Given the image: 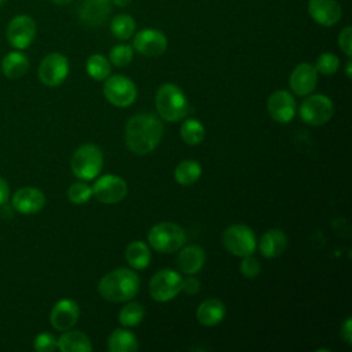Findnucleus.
<instances>
[{"label":"nucleus","instance_id":"nucleus-23","mask_svg":"<svg viewBox=\"0 0 352 352\" xmlns=\"http://www.w3.org/2000/svg\"><path fill=\"white\" fill-rule=\"evenodd\" d=\"M58 349L62 352H91L92 345L87 334L77 330H66L58 338Z\"/></svg>","mask_w":352,"mask_h":352},{"label":"nucleus","instance_id":"nucleus-22","mask_svg":"<svg viewBox=\"0 0 352 352\" xmlns=\"http://www.w3.org/2000/svg\"><path fill=\"white\" fill-rule=\"evenodd\" d=\"M226 316V305L217 298H208L197 308V319L202 326H216Z\"/></svg>","mask_w":352,"mask_h":352},{"label":"nucleus","instance_id":"nucleus-32","mask_svg":"<svg viewBox=\"0 0 352 352\" xmlns=\"http://www.w3.org/2000/svg\"><path fill=\"white\" fill-rule=\"evenodd\" d=\"M133 58V50L131 45L126 44H118L110 50L109 60L117 67H124L131 63Z\"/></svg>","mask_w":352,"mask_h":352},{"label":"nucleus","instance_id":"nucleus-43","mask_svg":"<svg viewBox=\"0 0 352 352\" xmlns=\"http://www.w3.org/2000/svg\"><path fill=\"white\" fill-rule=\"evenodd\" d=\"M52 3H55V4H58V6H65V4H69V3H72L73 0H51Z\"/></svg>","mask_w":352,"mask_h":352},{"label":"nucleus","instance_id":"nucleus-44","mask_svg":"<svg viewBox=\"0 0 352 352\" xmlns=\"http://www.w3.org/2000/svg\"><path fill=\"white\" fill-rule=\"evenodd\" d=\"M3 3H4V0H0V6H1V4H3Z\"/></svg>","mask_w":352,"mask_h":352},{"label":"nucleus","instance_id":"nucleus-39","mask_svg":"<svg viewBox=\"0 0 352 352\" xmlns=\"http://www.w3.org/2000/svg\"><path fill=\"white\" fill-rule=\"evenodd\" d=\"M341 337L348 345H351L352 342V318L351 316L346 318L341 326Z\"/></svg>","mask_w":352,"mask_h":352},{"label":"nucleus","instance_id":"nucleus-42","mask_svg":"<svg viewBox=\"0 0 352 352\" xmlns=\"http://www.w3.org/2000/svg\"><path fill=\"white\" fill-rule=\"evenodd\" d=\"M351 67H352V62L348 60L346 65H345V74H346L348 78H351Z\"/></svg>","mask_w":352,"mask_h":352},{"label":"nucleus","instance_id":"nucleus-1","mask_svg":"<svg viewBox=\"0 0 352 352\" xmlns=\"http://www.w3.org/2000/svg\"><path fill=\"white\" fill-rule=\"evenodd\" d=\"M164 126L160 118L143 113L132 116L125 126L126 147L136 155H144L153 151L161 142Z\"/></svg>","mask_w":352,"mask_h":352},{"label":"nucleus","instance_id":"nucleus-12","mask_svg":"<svg viewBox=\"0 0 352 352\" xmlns=\"http://www.w3.org/2000/svg\"><path fill=\"white\" fill-rule=\"evenodd\" d=\"M126 191L125 180L117 175L100 176L92 186V195L103 204H117L122 201Z\"/></svg>","mask_w":352,"mask_h":352},{"label":"nucleus","instance_id":"nucleus-31","mask_svg":"<svg viewBox=\"0 0 352 352\" xmlns=\"http://www.w3.org/2000/svg\"><path fill=\"white\" fill-rule=\"evenodd\" d=\"M143 316H144V307L139 302L132 301L121 308V311L118 312V322L124 327H133L143 320Z\"/></svg>","mask_w":352,"mask_h":352},{"label":"nucleus","instance_id":"nucleus-35","mask_svg":"<svg viewBox=\"0 0 352 352\" xmlns=\"http://www.w3.org/2000/svg\"><path fill=\"white\" fill-rule=\"evenodd\" d=\"M239 271L245 278H256L261 271L260 261L256 257H253L252 254L243 256L242 261L239 264Z\"/></svg>","mask_w":352,"mask_h":352},{"label":"nucleus","instance_id":"nucleus-9","mask_svg":"<svg viewBox=\"0 0 352 352\" xmlns=\"http://www.w3.org/2000/svg\"><path fill=\"white\" fill-rule=\"evenodd\" d=\"M334 104L331 99L322 94H315L302 100L300 117L308 125H323L333 117Z\"/></svg>","mask_w":352,"mask_h":352},{"label":"nucleus","instance_id":"nucleus-30","mask_svg":"<svg viewBox=\"0 0 352 352\" xmlns=\"http://www.w3.org/2000/svg\"><path fill=\"white\" fill-rule=\"evenodd\" d=\"M180 136L187 144L198 146L205 138V128L198 120L188 118L180 126Z\"/></svg>","mask_w":352,"mask_h":352},{"label":"nucleus","instance_id":"nucleus-28","mask_svg":"<svg viewBox=\"0 0 352 352\" xmlns=\"http://www.w3.org/2000/svg\"><path fill=\"white\" fill-rule=\"evenodd\" d=\"M85 70L89 74V77H92L94 80L103 81L110 76V72H111L110 60L100 54H94L87 59Z\"/></svg>","mask_w":352,"mask_h":352},{"label":"nucleus","instance_id":"nucleus-40","mask_svg":"<svg viewBox=\"0 0 352 352\" xmlns=\"http://www.w3.org/2000/svg\"><path fill=\"white\" fill-rule=\"evenodd\" d=\"M8 199V184L4 179L0 177V205L6 204Z\"/></svg>","mask_w":352,"mask_h":352},{"label":"nucleus","instance_id":"nucleus-25","mask_svg":"<svg viewBox=\"0 0 352 352\" xmlns=\"http://www.w3.org/2000/svg\"><path fill=\"white\" fill-rule=\"evenodd\" d=\"M107 349L110 352H136L139 342L136 336L126 329H116L107 340Z\"/></svg>","mask_w":352,"mask_h":352},{"label":"nucleus","instance_id":"nucleus-18","mask_svg":"<svg viewBox=\"0 0 352 352\" xmlns=\"http://www.w3.org/2000/svg\"><path fill=\"white\" fill-rule=\"evenodd\" d=\"M308 14L322 26H334L342 16L341 6L336 0H309Z\"/></svg>","mask_w":352,"mask_h":352},{"label":"nucleus","instance_id":"nucleus-16","mask_svg":"<svg viewBox=\"0 0 352 352\" xmlns=\"http://www.w3.org/2000/svg\"><path fill=\"white\" fill-rule=\"evenodd\" d=\"M12 208L22 214H34L45 205V195L36 187H22L15 191L11 199Z\"/></svg>","mask_w":352,"mask_h":352},{"label":"nucleus","instance_id":"nucleus-33","mask_svg":"<svg viewBox=\"0 0 352 352\" xmlns=\"http://www.w3.org/2000/svg\"><path fill=\"white\" fill-rule=\"evenodd\" d=\"M91 197H92V187H89L84 182L73 183L67 190L69 201L73 204H77V205L88 202L91 199Z\"/></svg>","mask_w":352,"mask_h":352},{"label":"nucleus","instance_id":"nucleus-3","mask_svg":"<svg viewBox=\"0 0 352 352\" xmlns=\"http://www.w3.org/2000/svg\"><path fill=\"white\" fill-rule=\"evenodd\" d=\"M155 107L162 120L175 122L188 111V102L184 92L175 84H162L155 94Z\"/></svg>","mask_w":352,"mask_h":352},{"label":"nucleus","instance_id":"nucleus-21","mask_svg":"<svg viewBox=\"0 0 352 352\" xmlns=\"http://www.w3.org/2000/svg\"><path fill=\"white\" fill-rule=\"evenodd\" d=\"M287 248V236L279 228L268 230L258 242V249L261 254L267 258L279 257Z\"/></svg>","mask_w":352,"mask_h":352},{"label":"nucleus","instance_id":"nucleus-27","mask_svg":"<svg viewBox=\"0 0 352 352\" xmlns=\"http://www.w3.org/2000/svg\"><path fill=\"white\" fill-rule=\"evenodd\" d=\"M202 175V168L199 165V162L194 161V160H184L182 161L173 172V177L175 180L182 184V186H191L195 182L199 180Z\"/></svg>","mask_w":352,"mask_h":352},{"label":"nucleus","instance_id":"nucleus-15","mask_svg":"<svg viewBox=\"0 0 352 352\" xmlns=\"http://www.w3.org/2000/svg\"><path fill=\"white\" fill-rule=\"evenodd\" d=\"M80 316L78 304L70 298L59 300L51 309L50 322L51 326L58 331L70 330Z\"/></svg>","mask_w":352,"mask_h":352},{"label":"nucleus","instance_id":"nucleus-36","mask_svg":"<svg viewBox=\"0 0 352 352\" xmlns=\"http://www.w3.org/2000/svg\"><path fill=\"white\" fill-rule=\"evenodd\" d=\"M33 346L37 352H52L58 349V340L50 333H40L36 336Z\"/></svg>","mask_w":352,"mask_h":352},{"label":"nucleus","instance_id":"nucleus-20","mask_svg":"<svg viewBox=\"0 0 352 352\" xmlns=\"http://www.w3.org/2000/svg\"><path fill=\"white\" fill-rule=\"evenodd\" d=\"M205 252L197 245L182 246L177 254V265L186 275L197 274L205 264Z\"/></svg>","mask_w":352,"mask_h":352},{"label":"nucleus","instance_id":"nucleus-11","mask_svg":"<svg viewBox=\"0 0 352 352\" xmlns=\"http://www.w3.org/2000/svg\"><path fill=\"white\" fill-rule=\"evenodd\" d=\"M8 43L16 50L28 48L36 37V22L26 14L15 15L6 30Z\"/></svg>","mask_w":352,"mask_h":352},{"label":"nucleus","instance_id":"nucleus-14","mask_svg":"<svg viewBox=\"0 0 352 352\" xmlns=\"http://www.w3.org/2000/svg\"><path fill=\"white\" fill-rule=\"evenodd\" d=\"M267 110L274 121L286 124L296 116V100L292 94L279 89L270 95L267 100Z\"/></svg>","mask_w":352,"mask_h":352},{"label":"nucleus","instance_id":"nucleus-5","mask_svg":"<svg viewBox=\"0 0 352 352\" xmlns=\"http://www.w3.org/2000/svg\"><path fill=\"white\" fill-rule=\"evenodd\" d=\"M102 165H103L102 150L92 143L80 146L73 153V157L70 161L72 172L82 180L95 179L100 173Z\"/></svg>","mask_w":352,"mask_h":352},{"label":"nucleus","instance_id":"nucleus-6","mask_svg":"<svg viewBox=\"0 0 352 352\" xmlns=\"http://www.w3.org/2000/svg\"><path fill=\"white\" fill-rule=\"evenodd\" d=\"M224 248L234 256L243 257L252 254L256 249L257 241L253 230L245 224L228 226L221 235Z\"/></svg>","mask_w":352,"mask_h":352},{"label":"nucleus","instance_id":"nucleus-8","mask_svg":"<svg viewBox=\"0 0 352 352\" xmlns=\"http://www.w3.org/2000/svg\"><path fill=\"white\" fill-rule=\"evenodd\" d=\"M103 94L107 102H110L111 104L117 107H128L136 100L138 89L132 80L125 76L116 74L109 76L104 80Z\"/></svg>","mask_w":352,"mask_h":352},{"label":"nucleus","instance_id":"nucleus-38","mask_svg":"<svg viewBox=\"0 0 352 352\" xmlns=\"http://www.w3.org/2000/svg\"><path fill=\"white\" fill-rule=\"evenodd\" d=\"M199 287H201V282L192 276V275H188L187 278L183 279L182 282V290L187 294H195L199 292Z\"/></svg>","mask_w":352,"mask_h":352},{"label":"nucleus","instance_id":"nucleus-2","mask_svg":"<svg viewBox=\"0 0 352 352\" xmlns=\"http://www.w3.org/2000/svg\"><path fill=\"white\" fill-rule=\"evenodd\" d=\"M139 287L140 279L132 270L116 268L99 280L98 292L106 301L125 302L138 294Z\"/></svg>","mask_w":352,"mask_h":352},{"label":"nucleus","instance_id":"nucleus-7","mask_svg":"<svg viewBox=\"0 0 352 352\" xmlns=\"http://www.w3.org/2000/svg\"><path fill=\"white\" fill-rule=\"evenodd\" d=\"M183 278L173 270L165 268L154 274L148 283V293L153 300L165 302L173 300L182 292Z\"/></svg>","mask_w":352,"mask_h":352},{"label":"nucleus","instance_id":"nucleus-34","mask_svg":"<svg viewBox=\"0 0 352 352\" xmlns=\"http://www.w3.org/2000/svg\"><path fill=\"white\" fill-rule=\"evenodd\" d=\"M338 66H340V59L333 52H323L322 55H319L315 63L316 72L324 76L334 74L338 70Z\"/></svg>","mask_w":352,"mask_h":352},{"label":"nucleus","instance_id":"nucleus-19","mask_svg":"<svg viewBox=\"0 0 352 352\" xmlns=\"http://www.w3.org/2000/svg\"><path fill=\"white\" fill-rule=\"evenodd\" d=\"M111 12L110 0H82L78 8L81 22L88 26L103 25Z\"/></svg>","mask_w":352,"mask_h":352},{"label":"nucleus","instance_id":"nucleus-10","mask_svg":"<svg viewBox=\"0 0 352 352\" xmlns=\"http://www.w3.org/2000/svg\"><path fill=\"white\" fill-rule=\"evenodd\" d=\"M69 74V60L60 52H51L38 66V78L47 87L60 85Z\"/></svg>","mask_w":352,"mask_h":352},{"label":"nucleus","instance_id":"nucleus-37","mask_svg":"<svg viewBox=\"0 0 352 352\" xmlns=\"http://www.w3.org/2000/svg\"><path fill=\"white\" fill-rule=\"evenodd\" d=\"M338 45L342 50V52L351 58L352 56V28L345 26L340 34H338Z\"/></svg>","mask_w":352,"mask_h":352},{"label":"nucleus","instance_id":"nucleus-13","mask_svg":"<svg viewBox=\"0 0 352 352\" xmlns=\"http://www.w3.org/2000/svg\"><path fill=\"white\" fill-rule=\"evenodd\" d=\"M132 45L144 56H160L168 47V38L161 30L142 29L133 36Z\"/></svg>","mask_w":352,"mask_h":352},{"label":"nucleus","instance_id":"nucleus-26","mask_svg":"<svg viewBox=\"0 0 352 352\" xmlns=\"http://www.w3.org/2000/svg\"><path fill=\"white\" fill-rule=\"evenodd\" d=\"M125 258L132 268L144 270L148 267L151 260V253L148 246L142 241H133L126 246Z\"/></svg>","mask_w":352,"mask_h":352},{"label":"nucleus","instance_id":"nucleus-29","mask_svg":"<svg viewBox=\"0 0 352 352\" xmlns=\"http://www.w3.org/2000/svg\"><path fill=\"white\" fill-rule=\"evenodd\" d=\"M136 29L135 19L128 14H118L110 22V30L113 36L120 40H128L132 37Z\"/></svg>","mask_w":352,"mask_h":352},{"label":"nucleus","instance_id":"nucleus-4","mask_svg":"<svg viewBox=\"0 0 352 352\" xmlns=\"http://www.w3.org/2000/svg\"><path fill=\"white\" fill-rule=\"evenodd\" d=\"M150 246L160 253H172L179 250L186 243L184 230L170 221H164L153 226L147 234Z\"/></svg>","mask_w":352,"mask_h":352},{"label":"nucleus","instance_id":"nucleus-41","mask_svg":"<svg viewBox=\"0 0 352 352\" xmlns=\"http://www.w3.org/2000/svg\"><path fill=\"white\" fill-rule=\"evenodd\" d=\"M110 1L116 6H118V7H126V6L131 4L132 0H110Z\"/></svg>","mask_w":352,"mask_h":352},{"label":"nucleus","instance_id":"nucleus-24","mask_svg":"<svg viewBox=\"0 0 352 352\" xmlns=\"http://www.w3.org/2000/svg\"><path fill=\"white\" fill-rule=\"evenodd\" d=\"M29 69V59L23 52L11 51L1 60V72L7 78L15 80L22 77Z\"/></svg>","mask_w":352,"mask_h":352},{"label":"nucleus","instance_id":"nucleus-17","mask_svg":"<svg viewBox=\"0 0 352 352\" xmlns=\"http://www.w3.org/2000/svg\"><path fill=\"white\" fill-rule=\"evenodd\" d=\"M290 88L298 96L309 95L318 84V72L311 63H300L297 65L290 74Z\"/></svg>","mask_w":352,"mask_h":352}]
</instances>
